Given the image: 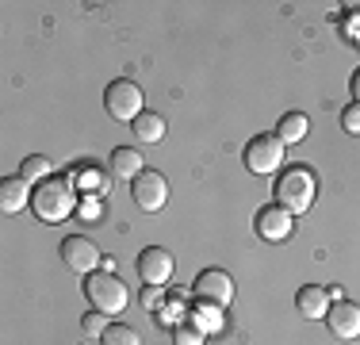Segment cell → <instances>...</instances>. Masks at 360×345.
<instances>
[{
	"label": "cell",
	"mask_w": 360,
	"mask_h": 345,
	"mask_svg": "<svg viewBox=\"0 0 360 345\" xmlns=\"http://www.w3.org/2000/svg\"><path fill=\"white\" fill-rule=\"evenodd\" d=\"M307 134H311V119H307L303 111H288V115H280V123H276V138H280L284 146L303 142Z\"/></svg>",
	"instance_id": "15"
},
{
	"label": "cell",
	"mask_w": 360,
	"mask_h": 345,
	"mask_svg": "<svg viewBox=\"0 0 360 345\" xmlns=\"http://www.w3.org/2000/svg\"><path fill=\"white\" fill-rule=\"evenodd\" d=\"M349 92H353V104H360V69L353 73V81H349Z\"/></svg>",
	"instance_id": "27"
},
{
	"label": "cell",
	"mask_w": 360,
	"mask_h": 345,
	"mask_svg": "<svg viewBox=\"0 0 360 345\" xmlns=\"http://www.w3.org/2000/svg\"><path fill=\"white\" fill-rule=\"evenodd\" d=\"M330 291L322 288V284H303V288L295 291V310L303 318H326L330 315Z\"/></svg>",
	"instance_id": "12"
},
{
	"label": "cell",
	"mask_w": 360,
	"mask_h": 345,
	"mask_svg": "<svg viewBox=\"0 0 360 345\" xmlns=\"http://www.w3.org/2000/svg\"><path fill=\"white\" fill-rule=\"evenodd\" d=\"M62 261L77 276H92L100 265V249H96V242H89L84 234H70L62 242Z\"/></svg>",
	"instance_id": "8"
},
{
	"label": "cell",
	"mask_w": 360,
	"mask_h": 345,
	"mask_svg": "<svg viewBox=\"0 0 360 345\" xmlns=\"http://www.w3.org/2000/svg\"><path fill=\"white\" fill-rule=\"evenodd\" d=\"M134 269H139L142 284H153V288H165L169 280H173V253L161 246H146L139 253V261H134Z\"/></svg>",
	"instance_id": "7"
},
{
	"label": "cell",
	"mask_w": 360,
	"mask_h": 345,
	"mask_svg": "<svg viewBox=\"0 0 360 345\" xmlns=\"http://www.w3.org/2000/svg\"><path fill=\"white\" fill-rule=\"evenodd\" d=\"M326 322H330V334H333V338H341V341L360 338V307L349 303V299H333Z\"/></svg>",
	"instance_id": "11"
},
{
	"label": "cell",
	"mask_w": 360,
	"mask_h": 345,
	"mask_svg": "<svg viewBox=\"0 0 360 345\" xmlns=\"http://www.w3.org/2000/svg\"><path fill=\"white\" fill-rule=\"evenodd\" d=\"M73 180H77V184H84V180H89V184H92V196H104V184H108L104 172H96L92 165H81V169L73 172Z\"/></svg>",
	"instance_id": "22"
},
{
	"label": "cell",
	"mask_w": 360,
	"mask_h": 345,
	"mask_svg": "<svg viewBox=\"0 0 360 345\" xmlns=\"http://www.w3.org/2000/svg\"><path fill=\"white\" fill-rule=\"evenodd\" d=\"M131 196H134V203H139V211H146V215L161 211V207L169 203V180H165V172H158V169L139 172V177L131 180Z\"/></svg>",
	"instance_id": "6"
},
{
	"label": "cell",
	"mask_w": 360,
	"mask_h": 345,
	"mask_svg": "<svg viewBox=\"0 0 360 345\" xmlns=\"http://www.w3.org/2000/svg\"><path fill=\"white\" fill-rule=\"evenodd\" d=\"M242 161L253 177H272L284 165V142L276 134H253L242 150Z\"/></svg>",
	"instance_id": "5"
},
{
	"label": "cell",
	"mask_w": 360,
	"mask_h": 345,
	"mask_svg": "<svg viewBox=\"0 0 360 345\" xmlns=\"http://www.w3.org/2000/svg\"><path fill=\"white\" fill-rule=\"evenodd\" d=\"M131 131H134V138H139V142L153 146V142H161V138H165V115H158V111L146 108L142 115L131 123Z\"/></svg>",
	"instance_id": "16"
},
{
	"label": "cell",
	"mask_w": 360,
	"mask_h": 345,
	"mask_svg": "<svg viewBox=\"0 0 360 345\" xmlns=\"http://www.w3.org/2000/svg\"><path fill=\"white\" fill-rule=\"evenodd\" d=\"M84 299H89V307L96 315L115 318L131 303V291H127V284L115 272H92V276H84Z\"/></svg>",
	"instance_id": "2"
},
{
	"label": "cell",
	"mask_w": 360,
	"mask_h": 345,
	"mask_svg": "<svg viewBox=\"0 0 360 345\" xmlns=\"http://www.w3.org/2000/svg\"><path fill=\"white\" fill-rule=\"evenodd\" d=\"M188 322L200 326L203 334H215V330H222V307H219V303H207V299H200V303L188 310Z\"/></svg>",
	"instance_id": "17"
},
{
	"label": "cell",
	"mask_w": 360,
	"mask_h": 345,
	"mask_svg": "<svg viewBox=\"0 0 360 345\" xmlns=\"http://www.w3.org/2000/svg\"><path fill=\"white\" fill-rule=\"evenodd\" d=\"M77 215H81V219H100V196H84V200L77 203Z\"/></svg>",
	"instance_id": "24"
},
{
	"label": "cell",
	"mask_w": 360,
	"mask_h": 345,
	"mask_svg": "<svg viewBox=\"0 0 360 345\" xmlns=\"http://www.w3.org/2000/svg\"><path fill=\"white\" fill-rule=\"evenodd\" d=\"M81 330L84 334H104L108 326H104V315H96V310H92V315H84L81 318Z\"/></svg>",
	"instance_id": "26"
},
{
	"label": "cell",
	"mask_w": 360,
	"mask_h": 345,
	"mask_svg": "<svg viewBox=\"0 0 360 345\" xmlns=\"http://www.w3.org/2000/svg\"><path fill=\"white\" fill-rule=\"evenodd\" d=\"M173 345H207V334L192 322H180L173 326Z\"/></svg>",
	"instance_id": "21"
},
{
	"label": "cell",
	"mask_w": 360,
	"mask_h": 345,
	"mask_svg": "<svg viewBox=\"0 0 360 345\" xmlns=\"http://www.w3.org/2000/svg\"><path fill=\"white\" fill-rule=\"evenodd\" d=\"M31 192H35V188H31L23 177H4L0 180V211L20 215L23 207H31Z\"/></svg>",
	"instance_id": "14"
},
{
	"label": "cell",
	"mask_w": 360,
	"mask_h": 345,
	"mask_svg": "<svg viewBox=\"0 0 360 345\" xmlns=\"http://www.w3.org/2000/svg\"><path fill=\"white\" fill-rule=\"evenodd\" d=\"M314 172L311 169H303V165H291L280 172V180H276V203L284 207V211L291 215H303L307 207L314 203Z\"/></svg>",
	"instance_id": "3"
},
{
	"label": "cell",
	"mask_w": 360,
	"mask_h": 345,
	"mask_svg": "<svg viewBox=\"0 0 360 345\" xmlns=\"http://www.w3.org/2000/svg\"><path fill=\"white\" fill-rule=\"evenodd\" d=\"M108 172L115 180H134L139 172H146V158L134 150V146H115L111 158H108Z\"/></svg>",
	"instance_id": "13"
},
{
	"label": "cell",
	"mask_w": 360,
	"mask_h": 345,
	"mask_svg": "<svg viewBox=\"0 0 360 345\" xmlns=\"http://www.w3.org/2000/svg\"><path fill=\"white\" fill-rule=\"evenodd\" d=\"M192 291H195L200 299H207V303L226 307L230 299H234V280H230L226 269H203L200 276H195Z\"/></svg>",
	"instance_id": "10"
},
{
	"label": "cell",
	"mask_w": 360,
	"mask_h": 345,
	"mask_svg": "<svg viewBox=\"0 0 360 345\" xmlns=\"http://www.w3.org/2000/svg\"><path fill=\"white\" fill-rule=\"evenodd\" d=\"M73 207H77V188L70 177H50L31 192V211L39 215V222H62L73 215Z\"/></svg>",
	"instance_id": "1"
},
{
	"label": "cell",
	"mask_w": 360,
	"mask_h": 345,
	"mask_svg": "<svg viewBox=\"0 0 360 345\" xmlns=\"http://www.w3.org/2000/svg\"><path fill=\"white\" fill-rule=\"evenodd\" d=\"M20 177L27 180V184H42V180H50V177H54V161H50V158H42V153H31V158L20 165Z\"/></svg>",
	"instance_id": "18"
},
{
	"label": "cell",
	"mask_w": 360,
	"mask_h": 345,
	"mask_svg": "<svg viewBox=\"0 0 360 345\" xmlns=\"http://www.w3.org/2000/svg\"><path fill=\"white\" fill-rule=\"evenodd\" d=\"M188 310H192V307H184V299H180V296H169L165 303L158 307V318L165 326H180V322H188Z\"/></svg>",
	"instance_id": "20"
},
{
	"label": "cell",
	"mask_w": 360,
	"mask_h": 345,
	"mask_svg": "<svg viewBox=\"0 0 360 345\" xmlns=\"http://www.w3.org/2000/svg\"><path fill=\"white\" fill-rule=\"evenodd\" d=\"M142 303L158 310L161 303H165V288H153V284H146V288H142Z\"/></svg>",
	"instance_id": "25"
},
{
	"label": "cell",
	"mask_w": 360,
	"mask_h": 345,
	"mask_svg": "<svg viewBox=\"0 0 360 345\" xmlns=\"http://www.w3.org/2000/svg\"><path fill=\"white\" fill-rule=\"evenodd\" d=\"M104 108H108V115L115 119V123H134V119L146 111V96L139 89V81H127V77L111 81L104 89Z\"/></svg>",
	"instance_id": "4"
},
{
	"label": "cell",
	"mask_w": 360,
	"mask_h": 345,
	"mask_svg": "<svg viewBox=\"0 0 360 345\" xmlns=\"http://www.w3.org/2000/svg\"><path fill=\"white\" fill-rule=\"evenodd\" d=\"M253 227L264 242H288L291 230H295V215L284 211L280 203H264L261 211L253 215Z\"/></svg>",
	"instance_id": "9"
},
{
	"label": "cell",
	"mask_w": 360,
	"mask_h": 345,
	"mask_svg": "<svg viewBox=\"0 0 360 345\" xmlns=\"http://www.w3.org/2000/svg\"><path fill=\"white\" fill-rule=\"evenodd\" d=\"M100 341H104V345H142L139 330H134V326H127V322H111L108 330L100 334Z\"/></svg>",
	"instance_id": "19"
},
{
	"label": "cell",
	"mask_w": 360,
	"mask_h": 345,
	"mask_svg": "<svg viewBox=\"0 0 360 345\" xmlns=\"http://www.w3.org/2000/svg\"><path fill=\"white\" fill-rule=\"evenodd\" d=\"M341 127H345V134H360V104H349L341 111Z\"/></svg>",
	"instance_id": "23"
}]
</instances>
